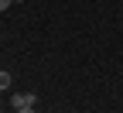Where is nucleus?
<instances>
[{
	"mask_svg": "<svg viewBox=\"0 0 123 113\" xmlns=\"http://www.w3.org/2000/svg\"><path fill=\"white\" fill-rule=\"evenodd\" d=\"M10 103H14V110H27V106H34V103H38V96H34V93H17Z\"/></svg>",
	"mask_w": 123,
	"mask_h": 113,
	"instance_id": "1",
	"label": "nucleus"
},
{
	"mask_svg": "<svg viewBox=\"0 0 123 113\" xmlns=\"http://www.w3.org/2000/svg\"><path fill=\"white\" fill-rule=\"evenodd\" d=\"M7 86H10V72H4V69H0V93H4Z\"/></svg>",
	"mask_w": 123,
	"mask_h": 113,
	"instance_id": "2",
	"label": "nucleus"
},
{
	"mask_svg": "<svg viewBox=\"0 0 123 113\" xmlns=\"http://www.w3.org/2000/svg\"><path fill=\"white\" fill-rule=\"evenodd\" d=\"M10 4H14V0H0V10H7V7H10Z\"/></svg>",
	"mask_w": 123,
	"mask_h": 113,
	"instance_id": "3",
	"label": "nucleus"
},
{
	"mask_svg": "<svg viewBox=\"0 0 123 113\" xmlns=\"http://www.w3.org/2000/svg\"><path fill=\"white\" fill-rule=\"evenodd\" d=\"M17 113H34V106H27V110H17Z\"/></svg>",
	"mask_w": 123,
	"mask_h": 113,
	"instance_id": "4",
	"label": "nucleus"
}]
</instances>
